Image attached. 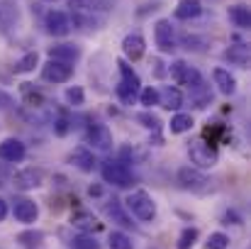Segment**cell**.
Masks as SVG:
<instances>
[{"label":"cell","mask_w":251,"mask_h":249,"mask_svg":"<svg viewBox=\"0 0 251 249\" xmlns=\"http://www.w3.org/2000/svg\"><path fill=\"white\" fill-rule=\"evenodd\" d=\"M207 249H229V237L225 235V232H212L210 237H207Z\"/></svg>","instance_id":"33"},{"label":"cell","mask_w":251,"mask_h":249,"mask_svg":"<svg viewBox=\"0 0 251 249\" xmlns=\"http://www.w3.org/2000/svg\"><path fill=\"white\" fill-rule=\"evenodd\" d=\"M159 105H164L166 110H180L183 108V93L176 85H166L164 90H159Z\"/></svg>","instance_id":"20"},{"label":"cell","mask_w":251,"mask_h":249,"mask_svg":"<svg viewBox=\"0 0 251 249\" xmlns=\"http://www.w3.org/2000/svg\"><path fill=\"white\" fill-rule=\"evenodd\" d=\"M27 157V147L25 142H20L17 137H7L0 142V159L2 162H10V164H17Z\"/></svg>","instance_id":"12"},{"label":"cell","mask_w":251,"mask_h":249,"mask_svg":"<svg viewBox=\"0 0 251 249\" xmlns=\"http://www.w3.org/2000/svg\"><path fill=\"white\" fill-rule=\"evenodd\" d=\"M125 205H127V210L129 213H134L139 220H144V222H149V220H154L156 218V203H154V198L147 193V191H134V193H129L127 195V200H125Z\"/></svg>","instance_id":"5"},{"label":"cell","mask_w":251,"mask_h":249,"mask_svg":"<svg viewBox=\"0 0 251 249\" xmlns=\"http://www.w3.org/2000/svg\"><path fill=\"white\" fill-rule=\"evenodd\" d=\"M71 247H74V249H98L100 245L95 242V237H93V235L81 232V235H76V237L71 240Z\"/></svg>","instance_id":"29"},{"label":"cell","mask_w":251,"mask_h":249,"mask_svg":"<svg viewBox=\"0 0 251 249\" xmlns=\"http://www.w3.org/2000/svg\"><path fill=\"white\" fill-rule=\"evenodd\" d=\"M168 74H171V79L178 83V85H188V88H200V85H202L200 71L193 69V66H188V64L180 61V59L168 66Z\"/></svg>","instance_id":"6"},{"label":"cell","mask_w":251,"mask_h":249,"mask_svg":"<svg viewBox=\"0 0 251 249\" xmlns=\"http://www.w3.org/2000/svg\"><path fill=\"white\" fill-rule=\"evenodd\" d=\"M227 56H229V59H234V61L239 64V66H244V64L249 61V47H247V44H239V47H229Z\"/></svg>","instance_id":"31"},{"label":"cell","mask_w":251,"mask_h":249,"mask_svg":"<svg viewBox=\"0 0 251 249\" xmlns=\"http://www.w3.org/2000/svg\"><path fill=\"white\" fill-rule=\"evenodd\" d=\"M34 66H39V56H37V52H27V54L15 64V71H17V74H29V71H34Z\"/></svg>","instance_id":"25"},{"label":"cell","mask_w":251,"mask_h":249,"mask_svg":"<svg viewBox=\"0 0 251 249\" xmlns=\"http://www.w3.org/2000/svg\"><path fill=\"white\" fill-rule=\"evenodd\" d=\"M12 183H15V188H20V191H34V188H39V186L44 183V173H42L39 168H22V171L15 173Z\"/></svg>","instance_id":"14"},{"label":"cell","mask_w":251,"mask_h":249,"mask_svg":"<svg viewBox=\"0 0 251 249\" xmlns=\"http://www.w3.org/2000/svg\"><path fill=\"white\" fill-rule=\"evenodd\" d=\"M66 100H69V105H74V108H81L85 103V93L81 85H71V88H66Z\"/></svg>","instance_id":"30"},{"label":"cell","mask_w":251,"mask_h":249,"mask_svg":"<svg viewBox=\"0 0 251 249\" xmlns=\"http://www.w3.org/2000/svg\"><path fill=\"white\" fill-rule=\"evenodd\" d=\"M54 132H56L59 137H64V135L69 132V122H66V120H56V125H54Z\"/></svg>","instance_id":"38"},{"label":"cell","mask_w":251,"mask_h":249,"mask_svg":"<svg viewBox=\"0 0 251 249\" xmlns=\"http://www.w3.org/2000/svg\"><path fill=\"white\" fill-rule=\"evenodd\" d=\"M176 178H178V183H180L183 191H190V193H198V195H205V193L212 191V181L200 168H195V166L178 168V176Z\"/></svg>","instance_id":"2"},{"label":"cell","mask_w":251,"mask_h":249,"mask_svg":"<svg viewBox=\"0 0 251 249\" xmlns=\"http://www.w3.org/2000/svg\"><path fill=\"white\" fill-rule=\"evenodd\" d=\"M227 15H229V20L239 27V29H249L251 27V12H249V7L247 5H232L229 10H227Z\"/></svg>","instance_id":"21"},{"label":"cell","mask_w":251,"mask_h":249,"mask_svg":"<svg viewBox=\"0 0 251 249\" xmlns=\"http://www.w3.org/2000/svg\"><path fill=\"white\" fill-rule=\"evenodd\" d=\"M122 54H125V61H139L144 54H147V42L142 34L132 32L122 39Z\"/></svg>","instance_id":"11"},{"label":"cell","mask_w":251,"mask_h":249,"mask_svg":"<svg viewBox=\"0 0 251 249\" xmlns=\"http://www.w3.org/2000/svg\"><path fill=\"white\" fill-rule=\"evenodd\" d=\"M71 225H74L76 230H81V232H95V230L102 227V225L98 222V218H95L93 213H88V210L74 213V215H71Z\"/></svg>","instance_id":"18"},{"label":"cell","mask_w":251,"mask_h":249,"mask_svg":"<svg viewBox=\"0 0 251 249\" xmlns=\"http://www.w3.org/2000/svg\"><path fill=\"white\" fill-rule=\"evenodd\" d=\"M188 157H190V164H195V168H212L217 166V147L205 142V139H195L188 144Z\"/></svg>","instance_id":"4"},{"label":"cell","mask_w":251,"mask_h":249,"mask_svg":"<svg viewBox=\"0 0 251 249\" xmlns=\"http://www.w3.org/2000/svg\"><path fill=\"white\" fill-rule=\"evenodd\" d=\"M88 195H90V198H93V195L100 198V195H102V188H100V186H90V188H88Z\"/></svg>","instance_id":"40"},{"label":"cell","mask_w":251,"mask_h":249,"mask_svg":"<svg viewBox=\"0 0 251 249\" xmlns=\"http://www.w3.org/2000/svg\"><path fill=\"white\" fill-rule=\"evenodd\" d=\"M212 81H215L217 90H220L222 95H234V93H237V79H234V74H229V69L217 66V69L212 71Z\"/></svg>","instance_id":"17"},{"label":"cell","mask_w":251,"mask_h":249,"mask_svg":"<svg viewBox=\"0 0 251 249\" xmlns=\"http://www.w3.org/2000/svg\"><path fill=\"white\" fill-rule=\"evenodd\" d=\"M117 69H120V85H117V98L122 105H134L139 90H142V81L137 76V71L129 66V61L120 59L117 61Z\"/></svg>","instance_id":"1"},{"label":"cell","mask_w":251,"mask_h":249,"mask_svg":"<svg viewBox=\"0 0 251 249\" xmlns=\"http://www.w3.org/2000/svg\"><path fill=\"white\" fill-rule=\"evenodd\" d=\"M12 215H15L17 222H22V225H32V222H37V218H39V208H37L34 200H29V198H20V200H15V205H12Z\"/></svg>","instance_id":"13"},{"label":"cell","mask_w":251,"mask_h":249,"mask_svg":"<svg viewBox=\"0 0 251 249\" xmlns=\"http://www.w3.org/2000/svg\"><path fill=\"white\" fill-rule=\"evenodd\" d=\"M7 213H10V208H7V200H5V198H0V222L7 218Z\"/></svg>","instance_id":"39"},{"label":"cell","mask_w":251,"mask_h":249,"mask_svg":"<svg viewBox=\"0 0 251 249\" xmlns=\"http://www.w3.org/2000/svg\"><path fill=\"white\" fill-rule=\"evenodd\" d=\"M195 240H198V230L195 227H185L180 232V237H178V249H190L195 245Z\"/></svg>","instance_id":"34"},{"label":"cell","mask_w":251,"mask_h":249,"mask_svg":"<svg viewBox=\"0 0 251 249\" xmlns=\"http://www.w3.org/2000/svg\"><path fill=\"white\" fill-rule=\"evenodd\" d=\"M107 247H110V249H134V247H132V237H129L127 232H122V230L110 232Z\"/></svg>","instance_id":"24"},{"label":"cell","mask_w":251,"mask_h":249,"mask_svg":"<svg viewBox=\"0 0 251 249\" xmlns=\"http://www.w3.org/2000/svg\"><path fill=\"white\" fill-rule=\"evenodd\" d=\"M107 215L115 220V222H120L122 227H132V218L122 210V205H120V200H112V205H107Z\"/></svg>","instance_id":"23"},{"label":"cell","mask_w":251,"mask_h":249,"mask_svg":"<svg viewBox=\"0 0 251 249\" xmlns=\"http://www.w3.org/2000/svg\"><path fill=\"white\" fill-rule=\"evenodd\" d=\"M71 7L83 10V12H95V10H107L105 0H71Z\"/></svg>","instance_id":"28"},{"label":"cell","mask_w":251,"mask_h":249,"mask_svg":"<svg viewBox=\"0 0 251 249\" xmlns=\"http://www.w3.org/2000/svg\"><path fill=\"white\" fill-rule=\"evenodd\" d=\"M222 220H225V225H239V222H242V218H239L234 210H227Z\"/></svg>","instance_id":"37"},{"label":"cell","mask_w":251,"mask_h":249,"mask_svg":"<svg viewBox=\"0 0 251 249\" xmlns=\"http://www.w3.org/2000/svg\"><path fill=\"white\" fill-rule=\"evenodd\" d=\"M49 59H56V61H64V64H76L81 59V47L76 44H54L49 47Z\"/></svg>","instance_id":"15"},{"label":"cell","mask_w":251,"mask_h":249,"mask_svg":"<svg viewBox=\"0 0 251 249\" xmlns=\"http://www.w3.org/2000/svg\"><path fill=\"white\" fill-rule=\"evenodd\" d=\"M100 173H102V178H105V183H110V186H117V188H132L134 186V173L129 171V166L125 164V162H105V164L100 166Z\"/></svg>","instance_id":"3"},{"label":"cell","mask_w":251,"mask_h":249,"mask_svg":"<svg viewBox=\"0 0 251 249\" xmlns=\"http://www.w3.org/2000/svg\"><path fill=\"white\" fill-rule=\"evenodd\" d=\"M85 142L98 152H112V144H115L107 125H90L88 132H85Z\"/></svg>","instance_id":"7"},{"label":"cell","mask_w":251,"mask_h":249,"mask_svg":"<svg viewBox=\"0 0 251 249\" xmlns=\"http://www.w3.org/2000/svg\"><path fill=\"white\" fill-rule=\"evenodd\" d=\"M137 98H139V103H142L147 110H151L154 105H159V90H156L154 85H147V88H142Z\"/></svg>","instance_id":"27"},{"label":"cell","mask_w":251,"mask_h":249,"mask_svg":"<svg viewBox=\"0 0 251 249\" xmlns=\"http://www.w3.org/2000/svg\"><path fill=\"white\" fill-rule=\"evenodd\" d=\"M69 162L76 166L78 171H83V173H93L95 166H98L95 157H93V152H90L88 147H76V149L69 154Z\"/></svg>","instance_id":"16"},{"label":"cell","mask_w":251,"mask_h":249,"mask_svg":"<svg viewBox=\"0 0 251 249\" xmlns=\"http://www.w3.org/2000/svg\"><path fill=\"white\" fill-rule=\"evenodd\" d=\"M71 76H74V66H71V64L49 59V61L42 66V79L49 83H66V81H71Z\"/></svg>","instance_id":"9"},{"label":"cell","mask_w":251,"mask_h":249,"mask_svg":"<svg viewBox=\"0 0 251 249\" xmlns=\"http://www.w3.org/2000/svg\"><path fill=\"white\" fill-rule=\"evenodd\" d=\"M147 159V152L144 149H139V147H122L120 149V162H125V164H137V162H144Z\"/></svg>","instance_id":"26"},{"label":"cell","mask_w":251,"mask_h":249,"mask_svg":"<svg viewBox=\"0 0 251 249\" xmlns=\"http://www.w3.org/2000/svg\"><path fill=\"white\" fill-rule=\"evenodd\" d=\"M0 17H2V12H0Z\"/></svg>","instance_id":"41"},{"label":"cell","mask_w":251,"mask_h":249,"mask_svg":"<svg viewBox=\"0 0 251 249\" xmlns=\"http://www.w3.org/2000/svg\"><path fill=\"white\" fill-rule=\"evenodd\" d=\"M200 12H202L200 0H178L173 17L176 20H195V17H200Z\"/></svg>","instance_id":"19"},{"label":"cell","mask_w":251,"mask_h":249,"mask_svg":"<svg viewBox=\"0 0 251 249\" xmlns=\"http://www.w3.org/2000/svg\"><path fill=\"white\" fill-rule=\"evenodd\" d=\"M44 27L51 37H66L71 32V17L61 10H49L44 17Z\"/></svg>","instance_id":"10"},{"label":"cell","mask_w":251,"mask_h":249,"mask_svg":"<svg viewBox=\"0 0 251 249\" xmlns=\"http://www.w3.org/2000/svg\"><path fill=\"white\" fill-rule=\"evenodd\" d=\"M137 122H142L147 130H154V132H159V127H161V120H159V115H154V112H139L137 115Z\"/></svg>","instance_id":"32"},{"label":"cell","mask_w":251,"mask_h":249,"mask_svg":"<svg viewBox=\"0 0 251 249\" xmlns=\"http://www.w3.org/2000/svg\"><path fill=\"white\" fill-rule=\"evenodd\" d=\"M154 39H156L159 52H164V54H171L176 49V32L171 27V20L161 17L154 22Z\"/></svg>","instance_id":"8"},{"label":"cell","mask_w":251,"mask_h":249,"mask_svg":"<svg viewBox=\"0 0 251 249\" xmlns=\"http://www.w3.org/2000/svg\"><path fill=\"white\" fill-rule=\"evenodd\" d=\"M193 117L190 115H185V112H176L173 117H171V122H168V130H171V135H183V132H190L193 130Z\"/></svg>","instance_id":"22"},{"label":"cell","mask_w":251,"mask_h":249,"mask_svg":"<svg viewBox=\"0 0 251 249\" xmlns=\"http://www.w3.org/2000/svg\"><path fill=\"white\" fill-rule=\"evenodd\" d=\"M12 105H15L12 95L5 93V90H0V110H7V108H12Z\"/></svg>","instance_id":"36"},{"label":"cell","mask_w":251,"mask_h":249,"mask_svg":"<svg viewBox=\"0 0 251 249\" xmlns=\"http://www.w3.org/2000/svg\"><path fill=\"white\" fill-rule=\"evenodd\" d=\"M22 95H25V100L29 103V105H39L42 103V93H37V90H32V83H22Z\"/></svg>","instance_id":"35"}]
</instances>
